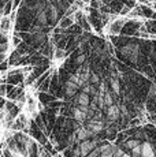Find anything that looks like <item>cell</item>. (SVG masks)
Here are the masks:
<instances>
[{
	"instance_id": "obj_21",
	"label": "cell",
	"mask_w": 156,
	"mask_h": 157,
	"mask_svg": "<svg viewBox=\"0 0 156 157\" xmlns=\"http://www.w3.org/2000/svg\"><path fill=\"white\" fill-rule=\"evenodd\" d=\"M17 51H18V53H19L21 56H23V55H26V53L29 52V48L26 47V45L23 44V43H21V44L17 47Z\"/></svg>"
},
{
	"instance_id": "obj_6",
	"label": "cell",
	"mask_w": 156,
	"mask_h": 157,
	"mask_svg": "<svg viewBox=\"0 0 156 157\" xmlns=\"http://www.w3.org/2000/svg\"><path fill=\"white\" fill-rule=\"evenodd\" d=\"M80 90V86L77 85V83L71 82V81H66L64 83V94L67 98L73 97L74 94H77V92Z\"/></svg>"
},
{
	"instance_id": "obj_1",
	"label": "cell",
	"mask_w": 156,
	"mask_h": 157,
	"mask_svg": "<svg viewBox=\"0 0 156 157\" xmlns=\"http://www.w3.org/2000/svg\"><path fill=\"white\" fill-rule=\"evenodd\" d=\"M126 21H127V18L126 17H116L114 21H111L108 23V29H107V33L111 36H118L119 33L122 32V29H123V25L126 23Z\"/></svg>"
},
{
	"instance_id": "obj_8",
	"label": "cell",
	"mask_w": 156,
	"mask_h": 157,
	"mask_svg": "<svg viewBox=\"0 0 156 157\" xmlns=\"http://www.w3.org/2000/svg\"><path fill=\"white\" fill-rule=\"evenodd\" d=\"M71 116H73V119L76 120V122H78V123H84L86 119H88V113H86L85 111L80 109L78 107L71 109Z\"/></svg>"
},
{
	"instance_id": "obj_13",
	"label": "cell",
	"mask_w": 156,
	"mask_h": 157,
	"mask_svg": "<svg viewBox=\"0 0 156 157\" xmlns=\"http://www.w3.org/2000/svg\"><path fill=\"white\" fill-rule=\"evenodd\" d=\"M119 83H121V82L118 81V78H111V79H110L111 90H112V93H114V94H116V96L121 93V85H119Z\"/></svg>"
},
{
	"instance_id": "obj_11",
	"label": "cell",
	"mask_w": 156,
	"mask_h": 157,
	"mask_svg": "<svg viewBox=\"0 0 156 157\" xmlns=\"http://www.w3.org/2000/svg\"><path fill=\"white\" fill-rule=\"evenodd\" d=\"M77 104L78 105H86V107H89V104H91V97H89L88 93L85 92H81L80 94H77Z\"/></svg>"
},
{
	"instance_id": "obj_26",
	"label": "cell",
	"mask_w": 156,
	"mask_h": 157,
	"mask_svg": "<svg viewBox=\"0 0 156 157\" xmlns=\"http://www.w3.org/2000/svg\"><path fill=\"white\" fill-rule=\"evenodd\" d=\"M15 105V102H14V100H8V101H6V105H4V111L6 112H8V111L11 109V108Z\"/></svg>"
},
{
	"instance_id": "obj_30",
	"label": "cell",
	"mask_w": 156,
	"mask_h": 157,
	"mask_svg": "<svg viewBox=\"0 0 156 157\" xmlns=\"http://www.w3.org/2000/svg\"><path fill=\"white\" fill-rule=\"evenodd\" d=\"M4 105H6L4 97H2V96H0V109H4Z\"/></svg>"
},
{
	"instance_id": "obj_20",
	"label": "cell",
	"mask_w": 156,
	"mask_h": 157,
	"mask_svg": "<svg viewBox=\"0 0 156 157\" xmlns=\"http://www.w3.org/2000/svg\"><path fill=\"white\" fill-rule=\"evenodd\" d=\"M89 83H92V85H100V77H99V74H96V72H92L91 74V78H89Z\"/></svg>"
},
{
	"instance_id": "obj_23",
	"label": "cell",
	"mask_w": 156,
	"mask_h": 157,
	"mask_svg": "<svg viewBox=\"0 0 156 157\" xmlns=\"http://www.w3.org/2000/svg\"><path fill=\"white\" fill-rule=\"evenodd\" d=\"M100 155H101V150H100V147L99 146H96L93 150H92L91 153H89L88 156H85V157H100Z\"/></svg>"
},
{
	"instance_id": "obj_9",
	"label": "cell",
	"mask_w": 156,
	"mask_h": 157,
	"mask_svg": "<svg viewBox=\"0 0 156 157\" xmlns=\"http://www.w3.org/2000/svg\"><path fill=\"white\" fill-rule=\"evenodd\" d=\"M32 40H33L34 47H40V45H43L47 41V34L43 33L41 30H38V32H36L32 34Z\"/></svg>"
},
{
	"instance_id": "obj_7",
	"label": "cell",
	"mask_w": 156,
	"mask_h": 157,
	"mask_svg": "<svg viewBox=\"0 0 156 157\" xmlns=\"http://www.w3.org/2000/svg\"><path fill=\"white\" fill-rule=\"evenodd\" d=\"M96 134H93V132L91 131L89 128H86V127H81V128H78L77 130V132H76V138H77V141H85V140H89V138H92V137H95Z\"/></svg>"
},
{
	"instance_id": "obj_12",
	"label": "cell",
	"mask_w": 156,
	"mask_h": 157,
	"mask_svg": "<svg viewBox=\"0 0 156 157\" xmlns=\"http://www.w3.org/2000/svg\"><path fill=\"white\" fill-rule=\"evenodd\" d=\"M66 56H67V53H66V49L55 47V49H53V57H52L53 60H59V62H60V60H63Z\"/></svg>"
},
{
	"instance_id": "obj_19",
	"label": "cell",
	"mask_w": 156,
	"mask_h": 157,
	"mask_svg": "<svg viewBox=\"0 0 156 157\" xmlns=\"http://www.w3.org/2000/svg\"><path fill=\"white\" fill-rule=\"evenodd\" d=\"M141 71L144 72V74L146 75V77H154V72H155V68L154 67H151V66L149 64H145L144 66V67H141L140 68Z\"/></svg>"
},
{
	"instance_id": "obj_14",
	"label": "cell",
	"mask_w": 156,
	"mask_h": 157,
	"mask_svg": "<svg viewBox=\"0 0 156 157\" xmlns=\"http://www.w3.org/2000/svg\"><path fill=\"white\" fill-rule=\"evenodd\" d=\"M37 23L40 26H45L48 23V15L45 13V10L40 11V13H37Z\"/></svg>"
},
{
	"instance_id": "obj_24",
	"label": "cell",
	"mask_w": 156,
	"mask_h": 157,
	"mask_svg": "<svg viewBox=\"0 0 156 157\" xmlns=\"http://www.w3.org/2000/svg\"><path fill=\"white\" fill-rule=\"evenodd\" d=\"M141 123H142V120H141L140 117H134L133 120L129 122V127H136V126H140Z\"/></svg>"
},
{
	"instance_id": "obj_16",
	"label": "cell",
	"mask_w": 156,
	"mask_h": 157,
	"mask_svg": "<svg viewBox=\"0 0 156 157\" xmlns=\"http://www.w3.org/2000/svg\"><path fill=\"white\" fill-rule=\"evenodd\" d=\"M114 93L110 92V90H106V93H104V105L106 107H110V105L114 104Z\"/></svg>"
},
{
	"instance_id": "obj_27",
	"label": "cell",
	"mask_w": 156,
	"mask_h": 157,
	"mask_svg": "<svg viewBox=\"0 0 156 157\" xmlns=\"http://www.w3.org/2000/svg\"><path fill=\"white\" fill-rule=\"evenodd\" d=\"M11 43H13V45H14V47H18V45L21 44V38H19V36L14 34V37L11 38Z\"/></svg>"
},
{
	"instance_id": "obj_25",
	"label": "cell",
	"mask_w": 156,
	"mask_h": 157,
	"mask_svg": "<svg viewBox=\"0 0 156 157\" xmlns=\"http://www.w3.org/2000/svg\"><path fill=\"white\" fill-rule=\"evenodd\" d=\"M74 62H76V63H77V64H78V66H82V64H84V63H85V62H86V56H85V55H84V53H81V55H80V56H78V57H77V59H76V60H74Z\"/></svg>"
},
{
	"instance_id": "obj_10",
	"label": "cell",
	"mask_w": 156,
	"mask_h": 157,
	"mask_svg": "<svg viewBox=\"0 0 156 157\" xmlns=\"http://www.w3.org/2000/svg\"><path fill=\"white\" fill-rule=\"evenodd\" d=\"M74 17L73 15H70V17H67V15H64V17L60 19V22H59V28L63 29V30H66V29H70L71 26L74 25Z\"/></svg>"
},
{
	"instance_id": "obj_2",
	"label": "cell",
	"mask_w": 156,
	"mask_h": 157,
	"mask_svg": "<svg viewBox=\"0 0 156 157\" xmlns=\"http://www.w3.org/2000/svg\"><path fill=\"white\" fill-rule=\"evenodd\" d=\"M106 117L110 123H115L118 122V119H121V108L119 105H110L107 107V111H106Z\"/></svg>"
},
{
	"instance_id": "obj_3",
	"label": "cell",
	"mask_w": 156,
	"mask_h": 157,
	"mask_svg": "<svg viewBox=\"0 0 156 157\" xmlns=\"http://www.w3.org/2000/svg\"><path fill=\"white\" fill-rule=\"evenodd\" d=\"M141 157H156V145L154 142H141Z\"/></svg>"
},
{
	"instance_id": "obj_22",
	"label": "cell",
	"mask_w": 156,
	"mask_h": 157,
	"mask_svg": "<svg viewBox=\"0 0 156 157\" xmlns=\"http://www.w3.org/2000/svg\"><path fill=\"white\" fill-rule=\"evenodd\" d=\"M130 155H131V157H141V144L134 146L133 149L130 150Z\"/></svg>"
},
{
	"instance_id": "obj_28",
	"label": "cell",
	"mask_w": 156,
	"mask_h": 157,
	"mask_svg": "<svg viewBox=\"0 0 156 157\" xmlns=\"http://www.w3.org/2000/svg\"><path fill=\"white\" fill-rule=\"evenodd\" d=\"M6 93H7V87H6V83H0V96L4 97Z\"/></svg>"
},
{
	"instance_id": "obj_5",
	"label": "cell",
	"mask_w": 156,
	"mask_h": 157,
	"mask_svg": "<svg viewBox=\"0 0 156 157\" xmlns=\"http://www.w3.org/2000/svg\"><path fill=\"white\" fill-rule=\"evenodd\" d=\"M86 128H89L91 130L92 132H93V134H100L101 131H104V123H103V120H93L92 119L91 122L88 123V126H86Z\"/></svg>"
},
{
	"instance_id": "obj_17",
	"label": "cell",
	"mask_w": 156,
	"mask_h": 157,
	"mask_svg": "<svg viewBox=\"0 0 156 157\" xmlns=\"http://www.w3.org/2000/svg\"><path fill=\"white\" fill-rule=\"evenodd\" d=\"M22 92H23L22 87H15V89H13L10 93H8V100H17L18 96H19Z\"/></svg>"
},
{
	"instance_id": "obj_31",
	"label": "cell",
	"mask_w": 156,
	"mask_h": 157,
	"mask_svg": "<svg viewBox=\"0 0 156 157\" xmlns=\"http://www.w3.org/2000/svg\"><path fill=\"white\" fill-rule=\"evenodd\" d=\"M82 3H85V4H88V3H91V0H81Z\"/></svg>"
},
{
	"instance_id": "obj_4",
	"label": "cell",
	"mask_w": 156,
	"mask_h": 157,
	"mask_svg": "<svg viewBox=\"0 0 156 157\" xmlns=\"http://www.w3.org/2000/svg\"><path fill=\"white\" fill-rule=\"evenodd\" d=\"M11 28H13V21H11L10 15H3V17L0 18V33L8 34Z\"/></svg>"
},
{
	"instance_id": "obj_15",
	"label": "cell",
	"mask_w": 156,
	"mask_h": 157,
	"mask_svg": "<svg viewBox=\"0 0 156 157\" xmlns=\"http://www.w3.org/2000/svg\"><path fill=\"white\" fill-rule=\"evenodd\" d=\"M144 131H145L146 137L148 138H156V127L155 124H146L145 127H144Z\"/></svg>"
},
{
	"instance_id": "obj_29",
	"label": "cell",
	"mask_w": 156,
	"mask_h": 157,
	"mask_svg": "<svg viewBox=\"0 0 156 157\" xmlns=\"http://www.w3.org/2000/svg\"><path fill=\"white\" fill-rule=\"evenodd\" d=\"M8 64H10V63L4 62V60H3V62H0V71H6V70H7Z\"/></svg>"
},
{
	"instance_id": "obj_18",
	"label": "cell",
	"mask_w": 156,
	"mask_h": 157,
	"mask_svg": "<svg viewBox=\"0 0 156 157\" xmlns=\"http://www.w3.org/2000/svg\"><path fill=\"white\" fill-rule=\"evenodd\" d=\"M133 138H136V140H146V134H145V131H144V128L142 130H140V127H137L136 128V131H134V134H133Z\"/></svg>"
}]
</instances>
